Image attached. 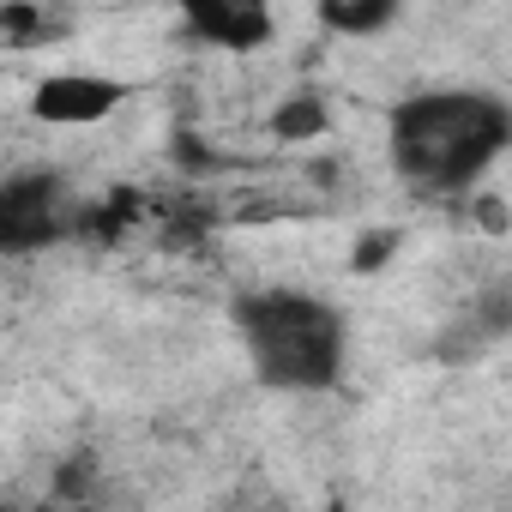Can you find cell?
I'll return each mask as SVG.
<instances>
[{
  "mask_svg": "<svg viewBox=\"0 0 512 512\" xmlns=\"http://www.w3.org/2000/svg\"><path fill=\"white\" fill-rule=\"evenodd\" d=\"M133 97H139L133 79L97 73V67H61V73H43L31 85L25 115L43 127H61V133H85V127H103L109 115H121Z\"/></svg>",
  "mask_w": 512,
  "mask_h": 512,
  "instance_id": "277c9868",
  "label": "cell"
},
{
  "mask_svg": "<svg viewBox=\"0 0 512 512\" xmlns=\"http://www.w3.org/2000/svg\"><path fill=\"white\" fill-rule=\"evenodd\" d=\"M229 332L247 356V374L284 398H320L350 368V320L320 290H296V284L235 290Z\"/></svg>",
  "mask_w": 512,
  "mask_h": 512,
  "instance_id": "7a4b0ae2",
  "label": "cell"
},
{
  "mask_svg": "<svg viewBox=\"0 0 512 512\" xmlns=\"http://www.w3.org/2000/svg\"><path fill=\"white\" fill-rule=\"evenodd\" d=\"M404 7H410V0H314L320 25L338 31V37H380Z\"/></svg>",
  "mask_w": 512,
  "mask_h": 512,
  "instance_id": "8992f818",
  "label": "cell"
},
{
  "mask_svg": "<svg viewBox=\"0 0 512 512\" xmlns=\"http://www.w3.org/2000/svg\"><path fill=\"white\" fill-rule=\"evenodd\" d=\"M79 235V199L55 169L0 175V260H43Z\"/></svg>",
  "mask_w": 512,
  "mask_h": 512,
  "instance_id": "3957f363",
  "label": "cell"
},
{
  "mask_svg": "<svg viewBox=\"0 0 512 512\" xmlns=\"http://www.w3.org/2000/svg\"><path fill=\"white\" fill-rule=\"evenodd\" d=\"M512 151V103L488 85H422L386 109V163L416 199H470Z\"/></svg>",
  "mask_w": 512,
  "mask_h": 512,
  "instance_id": "6da1fadb",
  "label": "cell"
},
{
  "mask_svg": "<svg viewBox=\"0 0 512 512\" xmlns=\"http://www.w3.org/2000/svg\"><path fill=\"white\" fill-rule=\"evenodd\" d=\"M320 127H326V103H320L314 91L296 97V103H284V109L272 115V133H278V139H314Z\"/></svg>",
  "mask_w": 512,
  "mask_h": 512,
  "instance_id": "52a82bcc",
  "label": "cell"
},
{
  "mask_svg": "<svg viewBox=\"0 0 512 512\" xmlns=\"http://www.w3.org/2000/svg\"><path fill=\"white\" fill-rule=\"evenodd\" d=\"M187 43L211 55H260L278 37V0H169Z\"/></svg>",
  "mask_w": 512,
  "mask_h": 512,
  "instance_id": "5b68a950",
  "label": "cell"
}]
</instances>
